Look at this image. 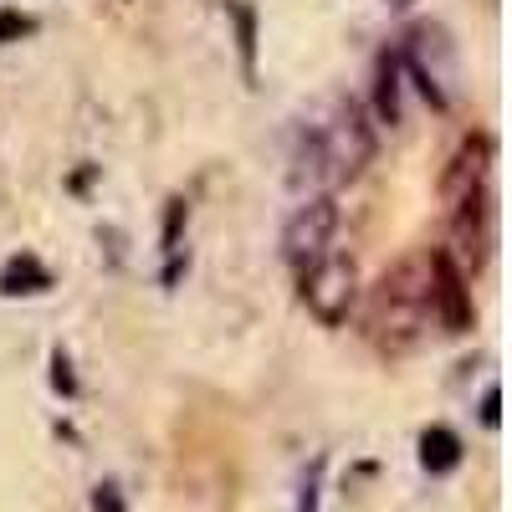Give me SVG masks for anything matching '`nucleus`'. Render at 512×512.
<instances>
[{"label":"nucleus","mask_w":512,"mask_h":512,"mask_svg":"<svg viewBox=\"0 0 512 512\" xmlns=\"http://www.w3.org/2000/svg\"><path fill=\"white\" fill-rule=\"evenodd\" d=\"M446 205H451V262L472 277L492 251V139H466L446 169Z\"/></svg>","instance_id":"f257e3e1"},{"label":"nucleus","mask_w":512,"mask_h":512,"mask_svg":"<svg viewBox=\"0 0 512 512\" xmlns=\"http://www.w3.org/2000/svg\"><path fill=\"white\" fill-rule=\"evenodd\" d=\"M436 303H431V251H410L395 267H384L374 292H369V338L390 354H405L420 344L431 328Z\"/></svg>","instance_id":"f03ea898"},{"label":"nucleus","mask_w":512,"mask_h":512,"mask_svg":"<svg viewBox=\"0 0 512 512\" xmlns=\"http://www.w3.org/2000/svg\"><path fill=\"white\" fill-rule=\"evenodd\" d=\"M313 128H318V154H323L328 185L359 180L369 169V159H374V123H369V113L354 98H338L328 108V118L313 123Z\"/></svg>","instance_id":"7ed1b4c3"},{"label":"nucleus","mask_w":512,"mask_h":512,"mask_svg":"<svg viewBox=\"0 0 512 512\" xmlns=\"http://www.w3.org/2000/svg\"><path fill=\"white\" fill-rule=\"evenodd\" d=\"M400 67L410 72V82L420 88V98L431 103L436 113L451 108V82H456V52H451V41L441 26H415L405 36V57Z\"/></svg>","instance_id":"20e7f679"},{"label":"nucleus","mask_w":512,"mask_h":512,"mask_svg":"<svg viewBox=\"0 0 512 512\" xmlns=\"http://www.w3.org/2000/svg\"><path fill=\"white\" fill-rule=\"evenodd\" d=\"M354 292H359V272H354V256H338L323 251L313 267H303V303L323 328H338L354 308Z\"/></svg>","instance_id":"39448f33"},{"label":"nucleus","mask_w":512,"mask_h":512,"mask_svg":"<svg viewBox=\"0 0 512 512\" xmlns=\"http://www.w3.org/2000/svg\"><path fill=\"white\" fill-rule=\"evenodd\" d=\"M333 231H338V200L328 190L303 195V205H297L287 216V226H282V256L303 272V267H313L318 256L333 246Z\"/></svg>","instance_id":"423d86ee"},{"label":"nucleus","mask_w":512,"mask_h":512,"mask_svg":"<svg viewBox=\"0 0 512 512\" xmlns=\"http://www.w3.org/2000/svg\"><path fill=\"white\" fill-rule=\"evenodd\" d=\"M431 303H436V318L446 323V333H461L472 323V287H466V272L441 251H431Z\"/></svg>","instance_id":"0eeeda50"},{"label":"nucleus","mask_w":512,"mask_h":512,"mask_svg":"<svg viewBox=\"0 0 512 512\" xmlns=\"http://www.w3.org/2000/svg\"><path fill=\"white\" fill-rule=\"evenodd\" d=\"M374 118L384 128L400 123V57L395 52H384L374 62Z\"/></svg>","instance_id":"6e6552de"},{"label":"nucleus","mask_w":512,"mask_h":512,"mask_svg":"<svg viewBox=\"0 0 512 512\" xmlns=\"http://www.w3.org/2000/svg\"><path fill=\"white\" fill-rule=\"evenodd\" d=\"M47 287H52V272L41 267L31 251L11 256L6 272H0V292H6V297H36V292H47Z\"/></svg>","instance_id":"1a4fd4ad"},{"label":"nucleus","mask_w":512,"mask_h":512,"mask_svg":"<svg viewBox=\"0 0 512 512\" xmlns=\"http://www.w3.org/2000/svg\"><path fill=\"white\" fill-rule=\"evenodd\" d=\"M420 466H425L431 477L456 472V466H461V441H456V431H446V425H431V431L420 436Z\"/></svg>","instance_id":"9d476101"},{"label":"nucleus","mask_w":512,"mask_h":512,"mask_svg":"<svg viewBox=\"0 0 512 512\" xmlns=\"http://www.w3.org/2000/svg\"><path fill=\"white\" fill-rule=\"evenodd\" d=\"M236 21V52H241V72L256 77V11L251 6H231Z\"/></svg>","instance_id":"9b49d317"},{"label":"nucleus","mask_w":512,"mask_h":512,"mask_svg":"<svg viewBox=\"0 0 512 512\" xmlns=\"http://www.w3.org/2000/svg\"><path fill=\"white\" fill-rule=\"evenodd\" d=\"M185 200H169V210H164V256H180V226H185Z\"/></svg>","instance_id":"f8f14e48"},{"label":"nucleus","mask_w":512,"mask_h":512,"mask_svg":"<svg viewBox=\"0 0 512 512\" xmlns=\"http://www.w3.org/2000/svg\"><path fill=\"white\" fill-rule=\"evenodd\" d=\"M31 31H36V21L26 11H0V47H11V41H21Z\"/></svg>","instance_id":"ddd939ff"},{"label":"nucleus","mask_w":512,"mask_h":512,"mask_svg":"<svg viewBox=\"0 0 512 512\" xmlns=\"http://www.w3.org/2000/svg\"><path fill=\"white\" fill-rule=\"evenodd\" d=\"M52 384H57L62 395H77V379H72V359H67L62 349L52 354Z\"/></svg>","instance_id":"4468645a"},{"label":"nucleus","mask_w":512,"mask_h":512,"mask_svg":"<svg viewBox=\"0 0 512 512\" xmlns=\"http://www.w3.org/2000/svg\"><path fill=\"white\" fill-rule=\"evenodd\" d=\"M93 512H123V497H118L113 482H103V487L93 492Z\"/></svg>","instance_id":"2eb2a0df"},{"label":"nucleus","mask_w":512,"mask_h":512,"mask_svg":"<svg viewBox=\"0 0 512 512\" xmlns=\"http://www.w3.org/2000/svg\"><path fill=\"white\" fill-rule=\"evenodd\" d=\"M497 405H502V395H497V390H487V395H482V425H487V431H497V420H502V415H497Z\"/></svg>","instance_id":"dca6fc26"}]
</instances>
